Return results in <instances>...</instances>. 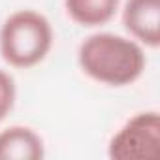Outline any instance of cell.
<instances>
[{"mask_svg":"<svg viewBox=\"0 0 160 160\" xmlns=\"http://www.w3.org/2000/svg\"><path fill=\"white\" fill-rule=\"evenodd\" d=\"M77 64L92 81L106 87H128L143 75L145 49L130 36L96 32L87 36L77 49Z\"/></svg>","mask_w":160,"mask_h":160,"instance_id":"cell-1","label":"cell"},{"mask_svg":"<svg viewBox=\"0 0 160 160\" xmlns=\"http://www.w3.org/2000/svg\"><path fill=\"white\" fill-rule=\"evenodd\" d=\"M121 19L132 40L149 49L160 47V0H124Z\"/></svg>","mask_w":160,"mask_h":160,"instance_id":"cell-4","label":"cell"},{"mask_svg":"<svg viewBox=\"0 0 160 160\" xmlns=\"http://www.w3.org/2000/svg\"><path fill=\"white\" fill-rule=\"evenodd\" d=\"M43 156L45 145L36 130L23 124L0 130V160H42Z\"/></svg>","mask_w":160,"mask_h":160,"instance_id":"cell-5","label":"cell"},{"mask_svg":"<svg viewBox=\"0 0 160 160\" xmlns=\"http://www.w3.org/2000/svg\"><path fill=\"white\" fill-rule=\"evenodd\" d=\"M160 151L158 111H139L132 115L109 139L108 156L113 160L154 158Z\"/></svg>","mask_w":160,"mask_h":160,"instance_id":"cell-3","label":"cell"},{"mask_svg":"<svg viewBox=\"0 0 160 160\" xmlns=\"http://www.w3.org/2000/svg\"><path fill=\"white\" fill-rule=\"evenodd\" d=\"M55 42L49 19L36 10H17L0 27V55L12 68L28 70L45 60Z\"/></svg>","mask_w":160,"mask_h":160,"instance_id":"cell-2","label":"cell"},{"mask_svg":"<svg viewBox=\"0 0 160 160\" xmlns=\"http://www.w3.org/2000/svg\"><path fill=\"white\" fill-rule=\"evenodd\" d=\"M119 8L121 0H64L66 15L85 28L108 25L117 15Z\"/></svg>","mask_w":160,"mask_h":160,"instance_id":"cell-6","label":"cell"},{"mask_svg":"<svg viewBox=\"0 0 160 160\" xmlns=\"http://www.w3.org/2000/svg\"><path fill=\"white\" fill-rule=\"evenodd\" d=\"M15 98H17V87H15V79L0 68V122H2L10 111L15 106Z\"/></svg>","mask_w":160,"mask_h":160,"instance_id":"cell-7","label":"cell"}]
</instances>
